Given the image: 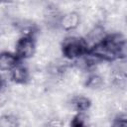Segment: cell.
Returning a JSON list of instances; mask_svg holds the SVG:
<instances>
[{"mask_svg":"<svg viewBox=\"0 0 127 127\" xmlns=\"http://www.w3.org/2000/svg\"><path fill=\"white\" fill-rule=\"evenodd\" d=\"M88 54L96 60L104 62H117L126 55V40L121 33L107 34L103 40L91 46Z\"/></svg>","mask_w":127,"mask_h":127,"instance_id":"1","label":"cell"},{"mask_svg":"<svg viewBox=\"0 0 127 127\" xmlns=\"http://www.w3.org/2000/svg\"><path fill=\"white\" fill-rule=\"evenodd\" d=\"M89 50L85 39L75 36L66 37L62 43V54L67 60H79L84 57Z\"/></svg>","mask_w":127,"mask_h":127,"instance_id":"2","label":"cell"},{"mask_svg":"<svg viewBox=\"0 0 127 127\" xmlns=\"http://www.w3.org/2000/svg\"><path fill=\"white\" fill-rule=\"evenodd\" d=\"M36 53V43L32 37H21L15 45V54L20 60L32 58Z\"/></svg>","mask_w":127,"mask_h":127,"instance_id":"3","label":"cell"},{"mask_svg":"<svg viewBox=\"0 0 127 127\" xmlns=\"http://www.w3.org/2000/svg\"><path fill=\"white\" fill-rule=\"evenodd\" d=\"M80 24V16L77 12L70 11L61 16L59 25L64 31H72L75 30Z\"/></svg>","mask_w":127,"mask_h":127,"instance_id":"4","label":"cell"},{"mask_svg":"<svg viewBox=\"0 0 127 127\" xmlns=\"http://www.w3.org/2000/svg\"><path fill=\"white\" fill-rule=\"evenodd\" d=\"M20 64V59L15 53L2 52L0 53V70L11 71L16 65Z\"/></svg>","mask_w":127,"mask_h":127,"instance_id":"5","label":"cell"},{"mask_svg":"<svg viewBox=\"0 0 127 127\" xmlns=\"http://www.w3.org/2000/svg\"><path fill=\"white\" fill-rule=\"evenodd\" d=\"M11 78L18 84H25L30 80V71L26 65L19 64L11 70Z\"/></svg>","mask_w":127,"mask_h":127,"instance_id":"6","label":"cell"},{"mask_svg":"<svg viewBox=\"0 0 127 127\" xmlns=\"http://www.w3.org/2000/svg\"><path fill=\"white\" fill-rule=\"evenodd\" d=\"M69 104L71 108L77 112H84L89 109L91 106V101L88 97L83 96V95H75L71 97Z\"/></svg>","mask_w":127,"mask_h":127,"instance_id":"7","label":"cell"},{"mask_svg":"<svg viewBox=\"0 0 127 127\" xmlns=\"http://www.w3.org/2000/svg\"><path fill=\"white\" fill-rule=\"evenodd\" d=\"M103 77L98 73H92L87 76L85 80V86L89 89H99L103 86Z\"/></svg>","mask_w":127,"mask_h":127,"instance_id":"8","label":"cell"},{"mask_svg":"<svg viewBox=\"0 0 127 127\" xmlns=\"http://www.w3.org/2000/svg\"><path fill=\"white\" fill-rule=\"evenodd\" d=\"M70 127H89L87 117L83 112H78L70 120Z\"/></svg>","mask_w":127,"mask_h":127,"instance_id":"9","label":"cell"},{"mask_svg":"<svg viewBox=\"0 0 127 127\" xmlns=\"http://www.w3.org/2000/svg\"><path fill=\"white\" fill-rule=\"evenodd\" d=\"M19 123L17 118L12 115H5L0 118V127H18Z\"/></svg>","mask_w":127,"mask_h":127,"instance_id":"10","label":"cell"},{"mask_svg":"<svg viewBox=\"0 0 127 127\" xmlns=\"http://www.w3.org/2000/svg\"><path fill=\"white\" fill-rule=\"evenodd\" d=\"M110 127H127V118L125 114L118 115L112 122Z\"/></svg>","mask_w":127,"mask_h":127,"instance_id":"11","label":"cell"},{"mask_svg":"<svg viewBox=\"0 0 127 127\" xmlns=\"http://www.w3.org/2000/svg\"><path fill=\"white\" fill-rule=\"evenodd\" d=\"M64 122L60 117H53L49 119L46 123V127H64Z\"/></svg>","mask_w":127,"mask_h":127,"instance_id":"12","label":"cell"},{"mask_svg":"<svg viewBox=\"0 0 127 127\" xmlns=\"http://www.w3.org/2000/svg\"><path fill=\"white\" fill-rule=\"evenodd\" d=\"M3 85H4V80H3V77H2V75L0 74V92H1V90H2V87H3Z\"/></svg>","mask_w":127,"mask_h":127,"instance_id":"13","label":"cell"}]
</instances>
